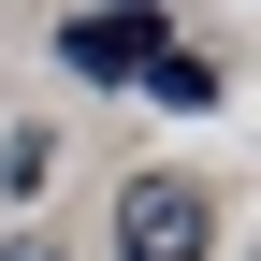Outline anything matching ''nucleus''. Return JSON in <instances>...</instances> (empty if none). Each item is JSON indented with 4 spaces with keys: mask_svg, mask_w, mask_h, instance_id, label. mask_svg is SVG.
<instances>
[{
    "mask_svg": "<svg viewBox=\"0 0 261 261\" xmlns=\"http://www.w3.org/2000/svg\"><path fill=\"white\" fill-rule=\"evenodd\" d=\"M218 247V203L189 174H130L116 189V261H203Z\"/></svg>",
    "mask_w": 261,
    "mask_h": 261,
    "instance_id": "nucleus-1",
    "label": "nucleus"
},
{
    "mask_svg": "<svg viewBox=\"0 0 261 261\" xmlns=\"http://www.w3.org/2000/svg\"><path fill=\"white\" fill-rule=\"evenodd\" d=\"M145 58H160V0H87V15H73V73L130 87Z\"/></svg>",
    "mask_w": 261,
    "mask_h": 261,
    "instance_id": "nucleus-2",
    "label": "nucleus"
},
{
    "mask_svg": "<svg viewBox=\"0 0 261 261\" xmlns=\"http://www.w3.org/2000/svg\"><path fill=\"white\" fill-rule=\"evenodd\" d=\"M0 261H58V247H44V232H29V247H0Z\"/></svg>",
    "mask_w": 261,
    "mask_h": 261,
    "instance_id": "nucleus-4",
    "label": "nucleus"
},
{
    "mask_svg": "<svg viewBox=\"0 0 261 261\" xmlns=\"http://www.w3.org/2000/svg\"><path fill=\"white\" fill-rule=\"evenodd\" d=\"M130 87H160V102H218V58H189V44H160Z\"/></svg>",
    "mask_w": 261,
    "mask_h": 261,
    "instance_id": "nucleus-3",
    "label": "nucleus"
}]
</instances>
